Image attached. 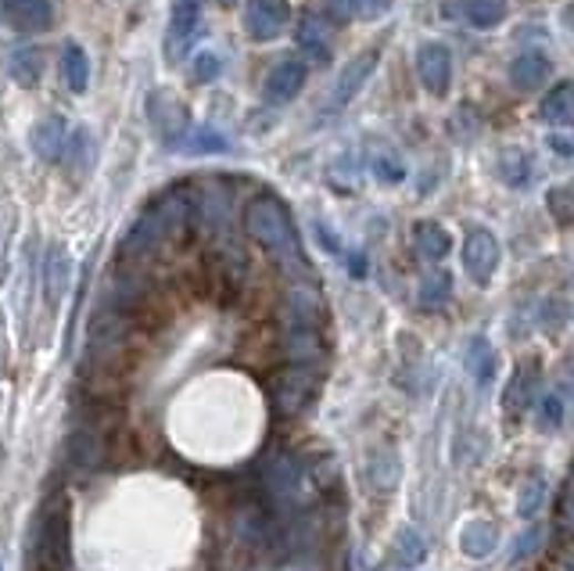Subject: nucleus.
<instances>
[{
  "label": "nucleus",
  "instance_id": "f257e3e1",
  "mask_svg": "<svg viewBox=\"0 0 574 571\" xmlns=\"http://www.w3.org/2000/svg\"><path fill=\"white\" fill-rule=\"evenodd\" d=\"M245 231L284 266V274L309 277L306 252H301L291 213H287L280 198H274V194H255L245 208Z\"/></svg>",
  "mask_w": 574,
  "mask_h": 571
},
{
  "label": "nucleus",
  "instance_id": "f03ea898",
  "mask_svg": "<svg viewBox=\"0 0 574 571\" xmlns=\"http://www.w3.org/2000/svg\"><path fill=\"white\" fill-rule=\"evenodd\" d=\"M194 220V205L184 191L162 194L155 205H147V213L137 220V227L130 231L123 255L126 259H144V255L158 252L165 242H173L187 231V223Z\"/></svg>",
  "mask_w": 574,
  "mask_h": 571
},
{
  "label": "nucleus",
  "instance_id": "7ed1b4c3",
  "mask_svg": "<svg viewBox=\"0 0 574 571\" xmlns=\"http://www.w3.org/2000/svg\"><path fill=\"white\" fill-rule=\"evenodd\" d=\"M147 119L165 144H184V137L191 133V115L184 109V101L170 94V90H158V94L147 98Z\"/></svg>",
  "mask_w": 574,
  "mask_h": 571
},
{
  "label": "nucleus",
  "instance_id": "20e7f679",
  "mask_svg": "<svg viewBox=\"0 0 574 571\" xmlns=\"http://www.w3.org/2000/svg\"><path fill=\"white\" fill-rule=\"evenodd\" d=\"M287 22H291V4L287 0H248L245 4V33L252 40H277Z\"/></svg>",
  "mask_w": 574,
  "mask_h": 571
},
{
  "label": "nucleus",
  "instance_id": "39448f33",
  "mask_svg": "<svg viewBox=\"0 0 574 571\" xmlns=\"http://www.w3.org/2000/svg\"><path fill=\"white\" fill-rule=\"evenodd\" d=\"M417 80L434 98H445L452 86V54L445 43H424L417 51Z\"/></svg>",
  "mask_w": 574,
  "mask_h": 571
},
{
  "label": "nucleus",
  "instance_id": "423d86ee",
  "mask_svg": "<svg viewBox=\"0 0 574 571\" xmlns=\"http://www.w3.org/2000/svg\"><path fill=\"white\" fill-rule=\"evenodd\" d=\"M463 266L467 274H471L474 284H489L495 266H500V242H495V234L478 227L467 234V245H463Z\"/></svg>",
  "mask_w": 574,
  "mask_h": 571
},
{
  "label": "nucleus",
  "instance_id": "0eeeda50",
  "mask_svg": "<svg viewBox=\"0 0 574 571\" xmlns=\"http://www.w3.org/2000/svg\"><path fill=\"white\" fill-rule=\"evenodd\" d=\"M373 69H377V51H367V54H356L349 65L341 69V77L335 80V90H330V98H327V109L330 112H341L345 104H349L362 83H367L373 77Z\"/></svg>",
  "mask_w": 574,
  "mask_h": 571
},
{
  "label": "nucleus",
  "instance_id": "6e6552de",
  "mask_svg": "<svg viewBox=\"0 0 574 571\" xmlns=\"http://www.w3.org/2000/svg\"><path fill=\"white\" fill-rule=\"evenodd\" d=\"M301 86H306V65L295 62V58H287V62H277L269 69L263 98H266V104H287L301 94Z\"/></svg>",
  "mask_w": 574,
  "mask_h": 571
},
{
  "label": "nucleus",
  "instance_id": "1a4fd4ad",
  "mask_svg": "<svg viewBox=\"0 0 574 571\" xmlns=\"http://www.w3.org/2000/svg\"><path fill=\"white\" fill-rule=\"evenodd\" d=\"M8 26L22 29V33H43L54 26V4L51 0H0Z\"/></svg>",
  "mask_w": 574,
  "mask_h": 571
},
{
  "label": "nucleus",
  "instance_id": "9d476101",
  "mask_svg": "<svg viewBox=\"0 0 574 571\" xmlns=\"http://www.w3.org/2000/svg\"><path fill=\"white\" fill-rule=\"evenodd\" d=\"M295 40H298V48L306 51L309 58H316V62H327V54H330V22L324 19V14H316V11H306L298 19V29H295Z\"/></svg>",
  "mask_w": 574,
  "mask_h": 571
},
{
  "label": "nucleus",
  "instance_id": "9b49d317",
  "mask_svg": "<svg viewBox=\"0 0 574 571\" xmlns=\"http://www.w3.org/2000/svg\"><path fill=\"white\" fill-rule=\"evenodd\" d=\"M500 547V529L489 521V518H471L460 529V550L467 553L471 561H485Z\"/></svg>",
  "mask_w": 574,
  "mask_h": 571
},
{
  "label": "nucleus",
  "instance_id": "f8f14e48",
  "mask_svg": "<svg viewBox=\"0 0 574 571\" xmlns=\"http://www.w3.org/2000/svg\"><path fill=\"white\" fill-rule=\"evenodd\" d=\"M202 26V4L198 0H176L173 22H170V58H180L187 51V43L194 40Z\"/></svg>",
  "mask_w": 574,
  "mask_h": 571
},
{
  "label": "nucleus",
  "instance_id": "ddd939ff",
  "mask_svg": "<svg viewBox=\"0 0 574 571\" xmlns=\"http://www.w3.org/2000/svg\"><path fill=\"white\" fill-rule=\"evenodd\" d=\"M550 77H553L550 58L539 54V51H524L510 62V83L517 90H539Z\"/></svg>",
  "mask_w": 574,
  "mask_h": 571
},
{
  "label": "nucleus",
  "instance_id": "4468645a",
  "mask_svg": "<svg viewBox=\"0 0 574 571\" xmlns=\"http://www.w3.org/2000/svg\"><path fill=\"white\" fill-rule=\"evenodd\" d=\"M463 367H467V374H471V381L478 388H489L492 385L495 370H500V359H495V349H492V341L485 335H478L471 345H467Z\"/></svg>",
  "mask_w": 574,
  "mask_h": 571
},
{
  "label": "nucleus",
  "instance_id": "2eb2a0df",
  "mask_svg": "<svg viewBox=\"0 0 574 571\" xmlns=\"http://www.w3.org/2000/svg\"><path fill=\"white\" fill-rule=\"evenodd\" d=\"M33 147H37V155L43 162H58V159H62L65 147H69V126H65V119L48 115L43 123H37V130H33Z\"/></svg>",
  "mask_w": 574,
  "mask_h": 571
},
{
  "label": "nucleus",
  "instance_id": "dca6fc26",
  "mask_svg": "<svg viewBox=\"0 0 574 571\" xmlns=\"http://www.w3.org/2000/svg\"><path fill=\"white\" fill-rule=\"evenodd\" d=\"M535 381H539V367H535V364L517 367V374L510 378V388H506L503 407H506L510 414H521V410H527V407H535Z\"/></svg>",
  "mask_w": 574,
  "mask_h": 571
},
{
  "label": "nucleus",
  "instance_id": "f3484780",
  "mask_svg": "<svg viewBox=\"0 0 574 571\" xmlns=\"http://www.w3.org/2000/svg\"><path fill=\"white\" fill-rule=\"evenodd\" d=\"M413 248L420 259H428V263H438V259H445L449 248H452V237L445 227H438V223H417L413 227Z\"/></svg>",
  "mask_w": 574,
  "mask_h": 571
},
{
  "label": "nucleus",
  "instance_id": "a211bd4d",
  "mask_svg": "<svg viewBox=\"0 0 574 571\" xmlns=\"http://www.w3.org/2000/svg\"><path fill=\"white\" fill-rule=\"evenodd\" d=\"M539 115L546 119L550 126H574V83L553 86L546 101H542Z\"/></svg>",
  "mask_w": 574,
  "mask_h": 571
},
{
  "label": "nucleus",
  "instance_id": "6ab92c4d",
  "mask_svg": "<svg viewBox=\"0 0 574 571\" xmlns=\"http://www.w3.org/2000/svg\"><path fill=\"white\" fill-rule=\"evenodd\" d=\"M460 8L474 29H495L506 19V0H460Z\"/></svg>",
  "mask_w": 574,
  "mask_h": 571
},
{
  "label": "nucleus",
  "instance_id": "aec40b11",
  "mask_svg": "<svg viewBox=\"0 0 574 571\" xmlns=\"http://www.w3.org/2000/svg\"><path fill=\"white\" fill-rule=\"evenodd\" d=\"M452 295V274H445V269H434V274H428L424 281H420L417 288V303L424 309H438L445 306Z\"/></svg>",
  "mask_w": 574,
  "mask_h": 571
},
{
  "label": "nucleus",
  "instance_id": "412c9836",
  "mask_svg": "<svg viewBox=\"0 0 574 571\" xmlns=\"http://www.w3.org/2000/svg\"><path fill=\"white\" fill-rule=\"evenodd\" d=\"M428 558V539L424 532H417V529H402L396 536V561L402 568H420Z\"/></svg>",
  "mask_w": 574,
  "mask_h": 571
},
{
  "label": "nucleus",
  "instance_id": "4be33fe9",
  "mask_svg": "<svg viewBox=\"0 0 574 571\" xmlns=\"http://www.w3.org/2000/svg\"><path fill=\"white\" fill-rule=\"evenodd\" d=\"M62 77L69 83V90H75V94H83L86 83H90V62H86V51L75 48V43H69L65 54H62Z\"/></svg>",
  "mask_w": 574,
  "mask_h": 571
},
{
  "label": "nucleus",
  "instance_id": "5701e85b",
  "mask_svg": "<svg viewBox=\"0 0 574 571\" xmlns=\"http://www.w3.org/2000/svg\"><path fill=\"white\" fill-rule=\"evenodd\" d=\"M567 407H571V399L561 392V388H553V392H546L542 399H535V417H539V425L546 428V431L561 428L564 417H567Z\"/></svg>",
  "mask_w": 574,
  "mask_h": 571
},
{
  "label": "nucleus",
  "instance_id": "b1692460",
  "mask_svg": "<svg viewBox=\"0 0 574 571\" xmlns=\"http://www.w3.org/2000/svg\"><path fill=\"white\" fill-rule=\"evenodd\" d=\"M8 65L14 72V80H19L22 86H33L40 80V51L37 48H14Z\"/></svg>",
  "mask_w": 574,
  "mask_h": 571
},
{
  "label": "nucleus",
  "instance_id": "393cba45",
  "mask_svg": "<svg viewBox=\"0 0 574 571\" xmlns=\"http://www.w3.org/2000/svg\"><path fill=\"white\" fill-rule=\"evenodd\" d=\"M527 173H532L527 152H521V147H506V152L500 155V176L506 180L510 187H524L527 184Z\"/></svg>",
  "mask_w": 574,
  "mask_h": 571
},
{
  "label": "nucleus",
  "instance_id": "a878e982",
  "mask_svg": "<svg viewBox=\"0 0 574 571\" xmlns=\"http://www.w3.org/2000/svg\"><path fill=\"white\" fill-rule=\"evenodd\" d=\"M542 503H546V478H527L517 492V514L524 521H532L542 510Z\"/></svg>",
  "mask_w": 574,
  "mask_h": 571
},
{
  "label": "nucleus",
  "instance_id": "bb28decb",
  "mask_svg": "<svg viewBox=\"0 0 574 571\" xmlns=\"http://www.w3.org/2000/svg\"><path fill=\"white\" fill-rule=\"evenodd\" d=\"M546 208H550V216H553L556 223H564V227H571V223H574V187H564V184L550 187V194H546Z\"/></svg>",
  "mask_w": 574,
  "mask_h": 571
},
{
  "label": "nucleus",
  "instance_id": "cd10ccee",
  "mask_svg": "<svg viewBox=\"0 0 574 571\" xmlns=\"http://www.w3.org/2000/svg\"><path fill=\"white\" fill-rule=\"evenodd\" d=\"M370 170L377 173L381 184H399V180L406 176V162L399 159V152H377L370 159Z\"/></svg>",
  "mask_w": 574,
  "mask_h": 571
},
{
  "label": "nucleus",
  "instance_id": "c85d7f7f",
  "mask_svg": "<svg viewBox=\"0 0 574 571\" xmlns=\"http://www.w3.org/2000/svg\"><path fill=\"white\" fill-rule=\"evenodd\" d=\"M65 274H69V255L62 248H54L48 255V295H51V303H58V295H62Z\"/></svg>",
  "mask_w": 574,
  "mask_h": 571
},
{
  "label": "nucleus",
  "instance_id": "c756f323",
  "mask_svg": "<svg viewBox=\"0 0 574 571\" xmlns=\"http://www.w3.org/2000/svg\"><path fill=\"white\" fill-rule=\"evenodd\" d=\"M184 147L187 152H226V141L216 130H191L184 137Z\"/></svg>",
  "mask_w": 574,
  "mask_h": 571
},
{
  "label": "nucleus",
  "instance_id": "7c9ffc66",
  "mask_svg": "<svg viewBox=\"0 0 574 571\" xmlns=\"http://www.w3.org/2000/svg\"><path fill=\"white\" fill-rule=\"evenodd\" d=\"M542 543V524H527V529L513 539V550H510V561H524L527 553H535Z\"/></svg>",
  "mask_w": 574,
  "mask_h": 571
},
{
  "label": "nucleus",
  "instance_id": "2f4dec72",
  "mask_svg": "<svg viewBox=\"0 0 574 571\" xmlns=\"http://www.w3.org/2000/svg\"><path fill=\"white\" fill-rule=\"evenodd\" d=\"M219 69H223L219 54L202 51V54H198V62H194V80H198V83H213V80L219 77Z\"/></svg>",
  "mask_w": 574,
  "mask_h": 571
},
{
  "label": "nucleus",
  "instance_id": "473e14b6",
  "mask_svg": "<svg viewBox=\"0 0 574 571\" xmlns=\"http://www.w3.org/2000/svg\"><path fill=\"white\" fill-rule=\"evenodd\" d=\"M388 8H391V0H356V19L377 22V19H385Z\"/></svg>",
  "mask_w": 574,
  "mask_h": 571
},
{
  "label": "nucleus",
  "instance_id": "72a5a7b5",
  "mask_svg": "<svg viewBox=\"0 0 574 571\" xmlns=\"http://www.w3.org/2000/svg\"><path fill=\"white\" fill-rule=\"evenodd\" d=\"M327 11L335 14L338 22L356 19V0H327Z\"/></svg>",
  "mask_w": 574,
  "mask_h": 571
},
{
  "label": "nucleus",
  "instance_id": "f704fd0d",
  "mask_svg": "<svg viewBox=\"0 0 574 571\" xmlns=\"http://www.w3.org/2000/svg\"><path fill=\"white\" fill-rule=\"evenodd\" d=\"M349 269H352L356 277H362V274H367V259H362V255H352V259H349Z\"/></svg>",
  "mask_w": 574,
  "mask_h": 571
},
{
  "label": "nucleus",
  "instance_id": "c9c22d12",
  "mask_svg": "<svg viewBox=\"0 0 574 571\" xmlns=\"http://www.w3.org/2000/svg\"><path fill=\"white\" fill-rule=\"evenodd\" d=\"M219 4H234V0H219Z\"/></svg>",
  "mask_w": 574,
  "mask_h": 571
},
{
  "label": "nucleus",
  "instance_id": "e433bc0d",
  "mask_svg": "<svg viewBox=\"0 0 574 571\" xmlns=\"http://www.w3.org/2000/svg\"><path fill=\"white\" fill-rule=\"evenodd\" d=\"M567 14H574V8H571V11H567Z\"/></svg>",
  "mask_w": 574,
  "mask_h": 571
}]
</instances>
